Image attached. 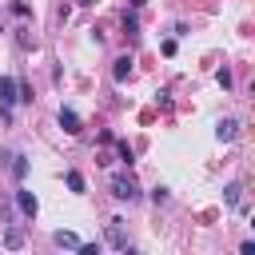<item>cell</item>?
I'll use <instances>...</instances> for the list:
<instances>
[{
	"label": "cell",
	"mask_w": 255,
	"mask_h": 255,
	"mask_svg": "<svg viewBox=\"0 0 255 255\" xmlns=\"http://www.w3.org/2000/svg\"><path fill=\"white\" fill-rule=\"evenodd\" d=\"M8 159H12V163H8V171H12V179H16V183H20V179H24V175H28V159H24V155H20V151H12V155H8Z\"/></svg>",
	"instance_id": "cell-6"
},
{
	"label": "cell",
	"mask_w": 255,
	"mask_h": 255,
	"mask_svg": "<svg viewBox=\"0 0 255 255\" xmlns=\"http://www.w3.org/2000/svg\"><path fill=\"white\" fill-rule=\"evenodd\" d=\"M108 187H112V195H116V199H128V203H131V199H139V183H135L131 175H112V179H108Z\"/></svg>",
	"instance_id": "cell-1"
},
{
	"label": "cell",
	"mask_w": 255,
	"mask_h": 255,
	"mask_svg": "<svg viewBox=\"0 0 255 255\" xmlns=\"http://www.w3.org/2000/svg\"><path fill=\"white\" fill-rule=\"evenodd\" d=\"M52 243L56 247H68V251H80V235H72V231H56Z\"/></svg>",
	"instance_id": "cell-8"
},
{
	"label": "cell",
	"mask_w": 255,
	"mask_h": 255,
	"mask_svg": "<svg viewBox=\"0 0 255 255\" xmlns=\"http://www.w3.org/2000/svg\"><path fill=\"white\" fill-rule=\"evenodd\" d=\"M12 104H20L16 76H0V108H12Z\"/></svg>",
	"instance_id": "cell-3"
},
{
	"label": "cell",
	"mask_w": 255,
	"mask_h": 255,
	"mask_svg": "<svg viewBox=\"0 0 255 255\" xmlns=\"http://www.w3.org/2000/svg\"><path fill=\"white\" fill-rule=\"evenodd\" d=\"M120 159H124V163H135V151H131L124 139H120Z\"/></svg>",
	"instance_id": "cell-13"
},
{
	"label": "cell",
	"mask_w": 255,
	"mask_h": 255,
	"mask_svg": "<svg viewBox=\"0 0 255 255\" xmlns=\"http://www.w3.org/2000/svg\"><path fill=\"white\" fill-rule=\"evenodd\" d=\"M60 128H64L68 135H80V131H84V120H80L72 108H60Z\"/></svg>",
	"instance_id": "cell-4"
},
{
	"label": "cell",
	"mask_w": 255,
	"mask_h": 255,
	"mask_svg": "<svg viewBox=\"0 0 255 255\" xmlns=\"http://www.w3.org/2000/svg\"><path fill=\"white\" fill-rule=\"evenodd\" d=\"M16 207H20V215H28V219H36V211H40V203H36L32 191H16Z\"/></svg>",
	"instance_id": "cell-5"
},
{
	"label": "cell",
	"mask_w": 255,
	"mask_h": 255,
	"mask_svg": "<svg viewBox=\"0 0 255 255\" xmlns=\"http://www.w3.org/2000/svg\"><path fill=\"white\" fill-rule=\"evenodd\" d=\"M108 243H112L116 251H131L128 231H124V219H108Z\"/></svg>",
	"instance_id": "cell-2"
},
{
	"label": "cell",
	"mask_w": 255,
	"mask_h": 255,
	"mask_svg": "<svg viewBox=\"0 0 255 255\" xmlns=\"http://www.w3.org/2000/svg\"><path fill=\"white\" fill-rule=\"evenodd\" d=\"M64 179H68V187H72V191H76V195H80V191H84V175H80V171H68V175H64Z\"/></svg>",
	"instance_id": "cell-12"
},
{
	"label": "cell",
	"mask_w": 255,
	"mask_h": 255,
	"mask_svg": "<svg viewBox=\"0 0 255 255\" xmlns=\"http://www.w3.org/2000/svg\"><path fill=\"white\" fill-rule=\"evenodd\" d=\"M235 131H239V120H219V128H215V135H219L223 143H231Z\"/></svg>",
	"instance_id": "cell-7"
},
{
	"label": "cell",
	"mask_w": 255,
	"mask_h": 255,
	"mask_svg": "<svg viewBox=\"0 0 255 255\" xmlns=\"http://www.w3.org/2000/svg\"><path fill=\"white\" fill-rule=\"evenodd\" d=\"M112 76H116V80H128V76H131V56H120L116 68H112Z\"/></svg>",
	"instance_id": "cell-9"
},
{
	"label": "cell",
	"mask_w": 255,
	"mask_h": 255,
	"mask_svg": "<svg viewBox=\"0 0 255 255\" xmlns=\"http://www.w3.org/2000/svg\"><path fill=\"white\" fill-rule=\"evenodd\" d=\"M143 4H147V0H131V8H143Z\"/></svg>",
	"instance_id": "cell-15"
},
{
	"label": "cell",
	"mask_w": 255,
	"mask_h": 255,
	"mask_svg": "<svg viewBox=\"0 0 255 255\" xmlns=\"http://www.w3.org/2000/svg\"><path fill=\"white\" fill-rule=\"evenodd\" d=\"M124 32H131V36L139 32V24H135V16H124Z\"/></svg>",
	"instance_id": "cell-14"
},
{
	"label": "cell",
	"mask_w": 255,
	"mask_h": 255,
	"mask_svg": "<svg viewBox=\"0 0 255 255\" xmlns=\"http://www.w3.org/2000/svg\"><path fill=\"white\" fill-rule=\"evenodd\" d=\"M223 195H227V203H231V207H243V187H239V183H227V187H223Z\"/></svg>",
	"instance_id": "cell-10"
},
{
	"label": "cell",
	"mask_w": 255,
	"mask_h": 255,
	"mask_svg": "<svg viewBox=\"0 0 255 255\" xmlns=\"http://www.w3.org/2000/svg\"><path fill=\"white\" fill-rule=\"evenodd\" d=\"M4 247H8V251H20V247H24V235H20V231H8V235H4Z\"/></svg>",
	"instance_id": "cell-11"
}]
</instances>
